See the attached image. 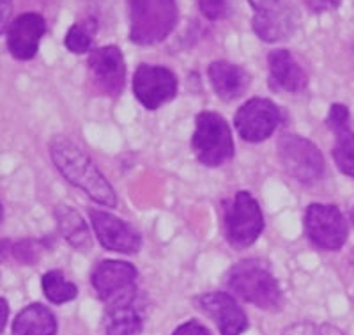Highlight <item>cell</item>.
Here are the masks:
<instances>
[{"label": "cell", "mask_w": 354, "mask_h": 335, "mask_svg": "<svg viewBox=\"0 0 354 335\" xmlns=\"http://www.w3.org/2000/svg\"><path fill=\"white\" fill-rule=\"evenodd\" d=\"M308 6L312 11L322 12L330 11V9H337L340 6V0H308Z\"/></svg>", "instance_id": "obj_29"}, {"label": "cell", "mask_w": 354, "mask_h": 335, "mask_svg": "<svg viewBox=\"0 0 354 335\" xmlns=\"http://www.w3.org/2000/svg\"><path fill=\"white\" fill-rule=\"evenodd\" d=\"M315 335H346V334H344L340 328L333 327V325L324 323V325H321L319 328H315Z\"/></svg>", "instance_id": "obj_31"}, {"label": "cell", "mask_w": 354, "mask_h": 335, "mask_svg": "<svg viewBox=\"0 0 354 335\" xmlns=\"http://www.w3.org/2000/svg\"><path fill=\"white\" fill-rule=\"evenodd\" d=\"M177 77L165 66L140 64L133 77V93L147 110H156L177 94Z\"/></svg>", "instance_id": "obj_10"}, {"label": "cell", "mask_w": 354, "mask_h": 335, "mask_svg": "<svg viewBox=\"0 0 354 335\" xmlns=\"http://www.w3.org/2000/svg\"><path fill=\"white\" fill-rule=\"evenodd\" d=\"M214 93L223 101H234L241 98L250 85V75L238 64L227 61H214L207 69Z\"/></svg>", "instance_id": "obj_17"}, {"label": "cell", "mask_w": 354, "mask_h": 335, "mask_svg": "<svg viewBox=\"0 0 354 335\" xmlns=\"http://www.w3.org/2000/svg\"><path fill=\"white\" fill-rule=\"evenodd\" d=\"M46 21L37 12H24L8 28V48L18 61H30L37 53Z\"/></svg>", "instance_id": "obj_14"}, {"label": "cell", "mask_w": 354, "mask_h": 335, "mask_svg": "<svg viewBox=\"0 0 354 335\" xmlns=\"http://www.w3.org/2000/svg\"><path fill=\"white\" fill-rule=\"evenodd\" d=\"M57 319L48 307L32 303L17 316L12 323V335H55Z\"/></svg>", "instance_id": "obj_18"}, {"label": "cell", "mask_w": 354, "mask_h": 335, "mask_svg": "<svg viewBox=\"0 0 354 335\" xmlns=\"http://www.w3.org/2000/svg\"><path fill=\"white\" fill-rule=\"evenodd\" d=\"M202 15L207 20H220L229 12V0H197Z\"/></svg>", "instance_id": "obj_24"}, {"label": "cell", "mask_w": 354, "mask_h": 335, "mask_svg": "<svg viewBox=\"0 0 354 335\" xmlns=\"http://www.w3.org/2000/svg\"><path fill=\"white\" fill-rule=\"evenodd\" d=\"M142 328H144V321H142L140 312L135 307V302L106 307V335H140Z\"/></svg>", "instance_id": "obj_20"}, {"label": "cell", "mask_w": 354, "mask_h": 335, "mask_svg": "<svg viewBox=\"0 0 354 335\" xmlns=\"http://www.w3.org/2000/svg\"><path fill=\"white\" fill-rule=\"evenodd\" d=\"M349 110L347 107L340 105V103H335V105L330 107V114H328V126H330L331 132H338V129L347 128L349 126Z\"/></svg>", "instance_id": "obj_25"}, {"label": "cell", "mask_w": 354, "mask_h": 335, "mask_svg": "<svg viewBox=\"0 0 354 335\" xmlns=\"http://www.w3.org/2000/svg\"><path fill=\"white\" fill-rule=\"evenodd\" d=\"M50 154L57 170L68 179L71 185L84 190L88 197L105 208L117 206V195L112 185L100 172L93 160L71 141L64 137L53 138L50 144Z\"/></svg>", "instance_id": "obj_1"}, {"label": "cell", "mask_w": 354, "mask_h": 335, "mask_svg": "<svg viewBox=\"0 0 354 335\" xmlns=\"http://www.w3.org/2000/svg\"><path fill=\"white\" fill-rule=\"evenodd\" d=\"M2 218H4V210H2V204H0V222H2Z\"/></svg>", "instance_id": "obj_33"}, {"label": "cell", "mask_w": 354, "mask_h": 335, "mask_svg": "<svg viewBox=\"0 0 354 335\" xmlns=\"http://www.w3.org/2000/svg\"><path fill=\"white\" fill-rule=\"evenodd\" d=\"M9 318V305L4 298H0V334L4 332Z\"/></svg>", "instance_id": "obj_32"}, {"label": "cell", "mask_w": 354, "mask_h": 335, "mask_svg": "<svg viewBox=\"0 0 354 335\" xmlns=\"http://www.w3.org/2000/svg\"><path fill=\"white\" fill-rule=\"evenodd\" d=\"M223 229L232 248L254 245L264 230V215L250 192H238L223 208Z\"/></svg>", "instance_id": "obj_5"}, {"label": "cell", "mask_w": 354, "mask_h": 335, "mask_svg": "<svg viewBox=\"0 0 354 335\" xmlns=\"http://www.w3.org/2000/svg\"><path fill=\"white\" fill-rule=\"evenodd\" d=\"M198 307L216 323L221 335H241L248 328V318L229 293H204L198 296Z\"/></svg>", "instance_id": "obj_13"}, {"label": "cell", "mask_w": 354, "mask_h": 335, "mask_svg": "<svg viewBox=\"0 0 354 335\" xmlns=\"http://www.w3.org/2000/svg\"><path fill=\"white\" fill-rule=\"evenodd\" d=\"M294 25H296V18H294L292 8L283 2H278V6H274L270 11L257 12L252 20L254 33L266 43L286 41L294 33Z\"/></svg>", "instance_id": "obj_16"}, {"label": "cell", "mask_w": 354, "mask_h": 335, "mask_svg": "<svg viewBox=\"0 0 354 335\" xmlns=\"http://www.w3.org/2000/svg\"><path fill=\"white\" fill-rule=\"evenodd\" d=\"M97 239L106 251L119 254H137L142 248V238L128 222L106 211H88Z\"/></svg>", "instance_id": "obj_11"}, {"label": "cell", "mask_w": 354, "mask_h": 335, "mask_svg": "<svg viewBox=\"0 0 354 335\" xmlns=\"http://www.w3.org/2000/svg\"><path fill=\"white\" fill-rule=\"evenodd\" d=\"M282 123V112L271 100L252 98L243 103L234 116V126L239 137L246 142H257L270 138Z\"/></svg>", "instance_id": "obj_9"}, {"label": "cell", "mask_w": 354, "mask_h": 335, "mask_svg": "<svg viewBox=\"0 0 354 335\" xmlns=\"http://www.w3.org/2000/svg\"><path fill=\"white\" fill-rule=\"evenodd\" d=\"M331 154L338 170L354 178V132L351 126L335 132V145Z\"/></svg>", "instance_id": "obj_23"}, {"label": "cell", "mask_w": 354, "mask_h": 335, "mask_svg": "<svg viewBox=\"0 0 354 335\" xmlns=\"http://www.w3.org/2000/svg\"><path fill=\"white\" fill-rule=\"evenodd\" d=\"M97 30V21L96 18L87 17L84 20L77 21L68 30L64 37V45L66 48L71 53H77V55H82V53H87L93 46L94 34Z\"/></svg>", "instance_id": "obj_21"}, {"label": "cell", "mask_w": 354, "mask_h": 335, "mask_svg": "<svg viewBox=\"0 0 354 335\" xmlns=\"http://www.w3.org/2000/svg\"><path fill=\"white\" fill-rule=\"evenodd\" d=\"M88 71L97 89L109 96H119L124 89L126 64L122 52L117 46H101L88 55Z\"/></svg>", "instance_id": "obj_12"}, {"label": "cell", "mask_w": 354, "mask_h": 335, "mask_svg": "<svg viewBox=\"0 0 354 335\" xmlns=\"http://www.w3.org/2000/svg\"><path fill=\"white\" fill-rule=\"evenodd\" d=\"M278 2H280V0H248V4L252 6L255 15H257V12L270 11L274 6H278Z\"/></svg>", "instance_id": "obj_30"}, {"label": "cell", "mask_w": 354, "mask_h": 335, "mask_svg": "<svg viewBox=\"0 0 354 335\" xmlns=\"http://www.w3.org/2000/svg\"><path fill=\"white\" fill-rule=\"evenodd\" d=\"M39 242H20L15 245L12 248V254L17 255V259L20 263L30 264L34 261H37V246H39Z\"/></svg>", "instance_id": "obj_26"}, {"label": "cell", "mask_w": 354, "mask_h": 335, "mask_svg": "<svg viewBox=\"0 0 354 335\" xmlns=\"http://www.w3.org/2000/svg\"><path fill=\"white\" fill-rule=\"evenodd\" d=\"M192 150L205 167H220L234 156V138L229 123L216 112H201L195 119Z\"/></svg>", "instance_id": "obj_4"}, {"label": "cell", "mask_w": 354, "mask_h": 335, "mask_svg": "<svg viewBox=\"0 0 354 335\" xmlns=\"http://www.w3.org/2000/svg\"><path fill=\"white\" fill-rule=\"evenodd\" d=\"M137 268L126 261L106 259L96 264L91 273V284L106 307L133 303L137 296Z\"/></svg>", "instance_id": "obj_6"}, {"label": "cell", "mask_w": 354, "mask_h": 335, "mask_svg": "<svg viewBox=\"0 0 354 335\" xmlns=\"http://www.w3.org/2000/svg\"><path fill=\"white\" fill-rule=\"evenodd\" d=\"M225 284L234 295L264 311H278L282 289L270 268L261 259H245L225 275Z\"/></svg>", "instance_id": "obj_2"}, {"label": "cell", "mask_w": 354, "mask_h": 335, "mask_svg": "<svg viewBox=\"0 0 354 335\" xmlns=\"http://www.w3.org/2000/svg\"><path fill=\"white\" fill-rule=\"evenodd\" d=\"M278 158L290 178L301 185H314L324 176V158L314 142L287 134L278 141Z\"/></svg>", "instance_id": "obj_7"}, {"label": "cell", "mask_w": 354, "mask_h": 335, "mask_svg": "<svg viewBox=\"0 0 354 335\" xmlns=\"http://www.w3.org/2000/svg\"><path fill=\"white\" fill-rule=\"evenodd\" d=\"M43 293L52 303H66L77 298L78 287L69 282L64 273L59 270H52L43 275Z\"/></svg>", "instance_id": "obj_22"}, {"label": "cell", "mask_w": 354, "mask_h": 335, "mask_svg": "<svg viewBox=\"0 0 354 335\" xmlns=\"http://www.w3.org/2000/svg\"><path fill=\"white\" fill-rule=\"evenodd\" d=\"M55 220L61 235L64 236L69 245L78 248V251H88L91 248V245H93L91 230H88L87 224L84 222V218L78 211L61 204V206L55 208Z\"/></svg>", "instance_id": "obj_19"}, {"label": "cell", "mask_w": 354, "mask_h": 335, "mask_svg": "<svg viewBox=\"0 0 354 335\" xmlns=\"http://www.w3.org/2000/svg\"><path fill=\"white\" fill-rule=\"evenodd\" d=\"M305 233L322 251H340L347 242L349 227L342 211L331 204H310L305 211Z\"/></svg>", "instance_id": "obj_8"}, {"label": "cell", "mask_w": 354, "mask_h": 335, "mask_svg": "<svg viewBox=\"0 0 354 335\" xmlns=\"http://www.w3.org/2000/svg\"><path fill=\"white\" fill-rule=\"evenodd\" d=\"M129 39L142 46L161 43L177 24L176 0H128Z\"/></svg>", "instance_id": "obj_3"}, {"label": "cell", "mask_w": 354, "mask_h": 335, "mask_svg": "<svg viewBox=\"0 0 354 335\" xmlns=\"http://www.w3.org/2000/svg\"><path fill=\"white\" fill-rule=\"evenodd\" d=\"M268 66H270V78L277 89L287 91V93L305 91L308 77L289 50L278 48L270 52Z\"/></svg>", "instance_id": "obj_15"}, {"label": "cell", "mask_w": 354, "mask_h": 335, "mask_svg": "<svg viewBox=\"0 0 354 335\" xmlns=\"http://www.w3.org/2000/svg\"><path fill=\"white\" fill-rule=\"evenodd\" d=\"M172 335H211V334H209V330L204 327V325H201L198 321L192 319V321H186V323H183L181 327H177L176 330H174Z\"/></svg>", "instance_id": "obj_27"}, {"label": "cell", "mask_w": 354, "mask_h": 335, "mask_svg": "<svg viewBox=\"0 0 354 335\" xmlns=\"http://www.w3.org/2000/svg\"><path fill=\"white\" fill-rule=\"evenodd\" d=\"M12 0H0V34L8 28V21L11 18Z\"/></svg>", "instance_id": "obj_28"}]
</instances>
